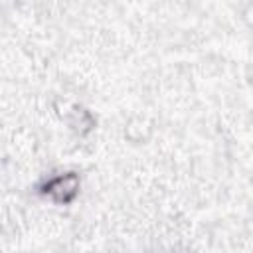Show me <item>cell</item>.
<instances>
[{
  "label": "cell",
  "mask_w": 253,
  "mask_h": 253,
  "mask_svg": "<svg viewBox=\"0 0 253 253\" xmlns=\"http://www.w3.org/2000/svg\"><path fill=\"white\" fill-rule=\"evenodd\" d=\"M77 190H79V178H77V174L69 172V174H61V176L51 178L47 184H43L42 192L57 204H67L75 198Z\"/></svg>",
  "instance_id": "1"
}]
</instances>
